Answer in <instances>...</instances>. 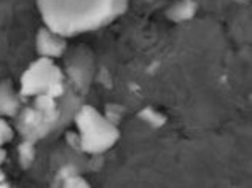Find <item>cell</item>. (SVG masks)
Masks as SVG:
<instances>
[{
	"label": "cell",
	"instance_id": "6da1fadb",
	"mask_svg": "<svg viewBox=\"0 0 252 188\" xmlns=\"http://www.w3.org/2000/svg\"><path fill=\"white\" fill-rule=\"evenodd\" d=\"M45 26L64 38L96 31L122 15L126 0H37Z\"/></svg>",
	"mask_w": 252,
	"mask_h": 188
},
{
	"label": "cell",
	"instance_id": "7a4b0ae2",
	"mask_svg": "<svg viewBox=\"0 0 252 188\" xmlns=\"http://www.w3.org/2000/svg\"><path fill=\"white\" fill-rule=\"evenodd\" d=\"M75 123L82 150L91 153V155L107 152L120 137L117 125L91 105H83L78 110Z\"/></svg>",
	"mask_w": 252,
	"mask_h": 188
},
{
	"label": "cell",
	"instance_id": "3957f363",
	"mask_svg": "<svg viewBox=\"0 0 252 188\" xmlns=\"http://www.w3.org/2000/svg\"><path fill=\"white\" fill-rule=\"evenodd\" d=\"M64 77L61 69L53 63V59L38 56L21 75L19 96L31 97L38 94H48L58 97L64 91Z\"/></svg>",
	"mask_w": 252,
	"mask_h": 188
},
{
	"label": "cell",
	"instance_id": "277c9868",
	"mask_svg": "<svg viewBox=\"0 0 252 188\" xmlns=\"http://www.w3.org/2000/svg\"><path fill=\"white\" fill-rule=\"evenodd\" d=\"M35 50L37 55L42 58H48V59H58L61 58L65 50H67V42L63 35L53 32L45 26L40 31L37 32L35 37Z\"/></svg>",
	"mask_w": 252,
	"mask_h": 188
},
{
	"label": "cell",
	"instance_id": "5b68a950",
	"mask_svg": "<svg viewBox=\"0 0 252 188\" xmlns=\"http://www.w3.org/2000/svg\"><path fill=\"white\" fill-rule=\"evenodd\" d=\"M21 107L19 94L15 91L10 82H0V117H15Z\"/></svg>",
	"mask_w": 252,
	"mask_h": 188
},
{
	"label": "cell",
	"instance_id": "8992f818",
	"mask_svg": "<svg viewBox=\"0 0 252 188\" xmlns=\"http://www.w3.org/2000/svg\"><path fill=\"white\" fill-rule=\"evenodd\" d=\"M11 139H13L11 126L5 122V118L0 117V147L5 145V144H8Z\"/></svg>",
	"mask_w": 252,
	"mask_h": 188
},
{
	"label": "cell",
	"instance_id": "52a82bcc",
	"mask_svg": "<svg viewBox=\"0 0 252 188\" xmlns=\"http://www.w3.org/2000/svg\"><path fill=\"white\" fill-rule=\"evenodd\" d=\"M19 153H21V161L24 166H29L31 161L34 159V149H32V145L24 142L21 147H19Z\"/></svg>",
	"mask_w": 252,
	"mask_h": 188
}]
</instances>
